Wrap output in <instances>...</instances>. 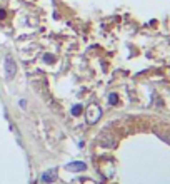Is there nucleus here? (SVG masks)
I'll use <instances>...</instances> for the list:
<instances>
[{"label":"nucleus","mask_w":170,"mask_h":184,"mask_svg":"<svg viewBox=\"0 0 170 184\" xmlns=\"http://www.w3.org/2000/svg\"><path fill=\"white\" fill-rule=\"evenodd\" d=\"M102 116V109L97 106V104H92L89 106V109H87V122L89 124H95L98 119Z\"/></svg>","instance_id":"1"},{"label":"nucleus","mask_w":170,"mask_h":184,"mask_svg":"<svg viewBox=\"0 0 170 184\" xmlns=\"http://www.w3.org/2000/svg\"><path fill=\"white\" fill-rule=\"evenodd\" d=\"M55 177H57V171L55 169H48V171H45V172H43V174H42V181H43V183H54L55 181Z\"/></svg>","instance_id":"2"},{"label":"nucleus","mask_w":170,"mask_h":184,"mask_svg":"<svg viewBox=\"0 0 170 184\" xmlns=\"http://www.w3.org/2000/svg\"><path fill=\"white\" fill-rule=\"evenodd\" d=\"M68 171H72V172H78V171H85L87 169V164L85 162H70L65 166Z\"/></svg>","instance_id":"3"},{"label":"nucleus","mask_w":170,"mask_h":184,"mask_svg":"<svg viewBox=\"0 0 170 184\" xmlns=\"http://www.w3.org/2000/svg\"><path fill=\"white\" fill-rule=\"evenodd\" d=\"M5 72H7V77H12L15 74V62L12 60V57L5 59Z\"/></svg>","instance_id":"4"},{"label":"nucleus","mask_w":170,"mask_h":184,"mask_svg":"<svg viewBox=\"0 0 170 184\" xmlns=\"http://www.w3.org/2000/svg\"><path fill=\"white\" fill-rule=\"evenodd\" d=\"M157 134L162 137V139H165L167 142H170V127H162V129L157 131Z\"/></svg>","instance_id":"5"},{"label":"nucleus","mask_w":170,"mask_h":184,"mask_svg":"<svg viewBox=\"0 0 170 184\" xmlns=\"http://www.w3.org/2000/svg\"><path fill=\"white\" fill-rule=\"evenodd\" d=\"M72 114H74V116H80L82 114V106H78V104L74 106V107H72Z\"/></svg>","instance_id":"6"},{"label":"nucleus","mask_w":170,"mask_h":184,"mask_svg":"<svg viewBox=\"0 0 170 184\" xmlns=\"http://www.w3.org/2000/svg\"><path fill=\"white\" fill-rule=\"evenodd\" d=\"M109 101H110V104H112V106H115V104L118 102V96H117V94H110V96H109Z\"/></svg>","instance_id":"7"},{"label":"nucleus","mask_w":170,"mask_h":184,"mask_svg":"<svg viewBox=\"0 0 170 184\" xmlns=\"http://www.w3.org/2000/svg\"><path fill=\"white\" fill-rule=\"evenodd\" d=\"M43 59H45V62H47V64H50V62L54 60V57H52V55H50V54H47V55H45V57H43Z\"/></svg>","instance_id":"8"},{"label":"nucleus","mask_w":170,"mask_h":184,"mask_svg":"<svg viewBox=\"0 0 170 184\" xmlns=\"http://www.w3.org/2000/svg\"><path fill=\"white\" fill-rule=\"evenodd\" d=\"M7 17V12L5 10H0V19H5Z\"/></svg>","instance_id":"9"}]
</instances>
